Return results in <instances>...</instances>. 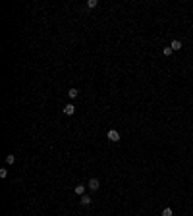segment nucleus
<instances>
[{
  "instance_id": "nucleus-1",
  "label": "nucleus",
  "mask_w": 193,
  "mask_h": 216,
  "mask_svg": "<svg viewBox=\"0 0 193 216\" xmlns=\"http://www.w3.org/2000/svg\"><path fill=\"white\" fill-rule=\"evenodd\" d=\"M106 137H108V139H110L112 143H118V141H120V133H118L116 129H110V131L106 133Z\"/></svg>"
},
{
  "instance_id": "nucleus-2",
  "label": "nucleus",
  "mask_w": 193,
  "mask_h": 216,
  "mask_svg": "<svg viewBox=\"0 0 193 216\" xmlns=\"http://www.w3.org/2000/svg\"><path fill=\"white\" fill-rule=\"evenodd\" d=\"M98 187H100V181H98L96 177L89 179V189H91V191H98Z\"/></svg>"
},
{
  "instance_id": "nucleus-3",
  "label": "nucleus",
  "mask_w": 193,
  "mask_h": 216,
  "mask_svg": "<svg viewBox=\"0 0 193 216\" xmlns=\"http://www.w3.org/2000/svg\"><path fill=\"white\" fill-rule=\"evenodd\" d=\"M170 48H172V50H182V41L174 39L172 43H170Z\"/></svg>"
},
{
  "instance_id": "nucleus-4",
  "label": "nucleus",
  "mask_w": 193,
  "mask_h": 216,
  "mask_svg": "<svg viewBox=\"0 0 193 216\" xmlns=\"http://www.w3.org/2000/svg\"><path fill=\"white\" fill-rule=\"evenodd\" d=\"M73 112H75V106H73L72 102H70V104H66V106H64V114H68V116H72Z\"/></svg>"
},
{
  "instance_id": "nucleus-5",
  "label": "nucleus",
  "mask_w": 193,
  "mask_h": 216,
  "mask_svg": "<svg viewBox=\"0 0 193 216\" xmlns=\"http://www.w3.org/2000/svg\"><path fill=\"white\" fill-rule=\"evenodd\" d=\"M81 205H83V207H89V205H91V197H89V195H81V201H79Z\"/></svg>"
},
{
  "instance_id": "nucleus-6",
  "label": "nucleus",
  "mask_w": 193,
  "mask_h": 216,
  "mask_svg": "<svg viewBox=\"0 0 193 216\" xmlns=\"http://www.w3.org/2000/svg\"><path fill=\"white\" fill-rule=\"evenodd\" d=\"M75 193H77V195H85V185H75Z\"/></svg>"
},
{
  "instance_id": "nucleus-7",
  "label": "nucleus",
  "mask_w": 193,
  "mask_h": 216,
  "mask_svg": "<svg viewBox=\"0 0 193 216\" xmlns=\"http://www.w3.org/2000/svg\"><path fill=\"white\" fill-rule=\"evenodd\" d=\"M77 95H79V91H77V89H70V91H68V96H70V98H75Z\"/></svg>"
},
{
  "instance_id": "nucleus-8",
  "label": "nucleus",
  "mask_w": 193,
  "mask_h": 216,
  "mask_svg": "<svg viewBox=\"0 0 193 216\" xmlns=\"http://www.w3.org/2000/svg\"><path fill=\"white\" fill-rule=\"evenodd\" d=\"M96 4H98V2H96V0H87V8H89V10H93V8H96Z\"/></svg>"
},
{
  "instance_id": "nucleus-9",
  "label": "nucleus",
  "mask_w": 193,
  "mask_h": 216,
  "mask_svg": "<svg viewBox=\"0 0 193 216\" xmlns=\"http://www.w3.org/2000/svg\"><path fill=\"white\" fill-rule=\"evenodd\" d=\"M172 52H174V50H172L170 47H164V48H162V54H164V56H170Z\"/></svg>"
},
{
  "instance_id": "nucleus-10",
  "label": "nucleus",
  "mask_w": 193,
  "mask_h": 216,
  "mask_svg": "<svg viewBox=\"0 0 193 216\" xmlns=\"http://www.w3.org/2000/svg\"><path fill=\"white\" fill-rule=\"evenodd\" d=\"M6 162H8V164H14V162H16V156H14V154H8V156H6Z\"/></svg>"
},
{
  "instance_id": "nucleus-11",
  "label": "nucleus",
  "mask_w": 193,
  "mask_h": 216,
  "mask_svg": "<svg viewBox=\"0 0 193 216\" xmlns=\"http://www.w3.org/2000/svg\"><path fill=\"white\" fill-rule=\"evenodd\" d=\"M162 216H172V208H164V210H162Z\"/></svg>"
},
{
  "instance_id": "nucleus-12",
  "label": "nucleus",
  "mask_w": 193,
  "mask_h": 216,
  "mask_svg": "<svg viewBox=\"0 0 193 216\" xmlns=\"http://www.w3.org/2000/svg\"><path fill=\"white\" fill-rule=\"evenodd\" d=\"M6 176H8V170L2 168V170H0V177H6Z\"/></svg>"
}]
</instances>
